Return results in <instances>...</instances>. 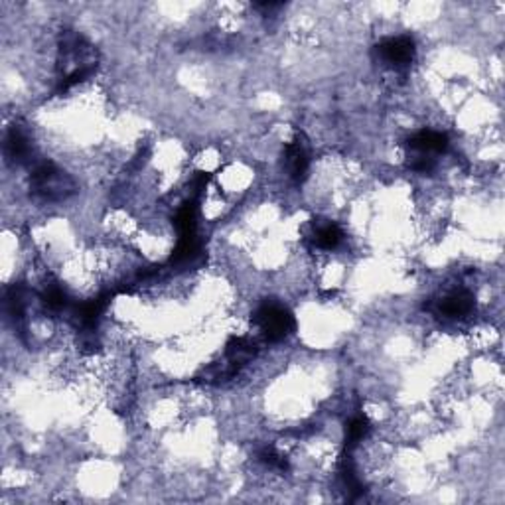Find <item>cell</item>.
Wrapping results in <instances>:
<instances>
[{
	"mask_svg": "<svg viewBox=\"0 0 505 505\" xmlns=\"http://www.w3.org/2000/svg\"><path fill=\"white\" fill-rule=\"evenodd\" d=\"M30 189L42 201H63L75 194V182L62 168L44 160L32 170Z\"/></svg>",
	"mask_w": 505,
	"mask_h": 505,
	"instance_id": "1",
	"label": "cell"
},
{
	"mask_svg": "<svg viewBox=\"0 0 505 505\" xmlns=\"http://www.w3.org/2000/svg\"><path fill=\"white\" fill-rule=\"evenodd\" d=\"M379 62L384 63L391 72H403L413 63L414 60V44L409 36H397L387 38L377 46Z\"/></svg>",
	"mask_w": 505,
	"mask_h": 505,
	"instance_id": "2",
	"label": "cell"
},
{
	"mask_svg": "<svg viewBox=\"0 0 505 505\" xmlns=\"http://www.w3.org/2000/svg\"><path fill=\"white\" fill-rule=\"evenodd\" d=\"M257 326L267 340L278 342L293 330V318L280 305H265L257 312Z\"/></svg>",
	"mask_w": 505,
	"mask_h": 505,
	"instance_id": "3",
	"label": "cell"
},
{
	"mask_svg": "<svg viewBox=\"0 0 505 505\" xmlns=\"http://www.w3.org/2000/svg\"><path fill=\"white\" fill-rule=\"evenodd\" d=\"M474 308V298L470 293H466L464 288H458V290H451L444 298H441L439 302V312L442 314L444 318H464L468 316L470 312Z\"/></svg>",
	"mask_w": 505,
	"mask_h": 505,
	"instance_id": "4",
	"label": "cell"
},
{
	"mask_svg": "<svg viewBox=\"0 0 505 505\" xmlns=\"http://www.w3.org/2000/svg\"><path fill=\"white\" fill-rule=\"evenodd\" d=\"M342 241H344V233L332 221L320 223V226H316V229H314V233H312V243L320 251L338 249V247L342 245Z\"/></svg>",
	"mask_w": 505,
	"mask_h": 505,
	"instance_id": "5",
	"label": "cell"
}]
</instances>
